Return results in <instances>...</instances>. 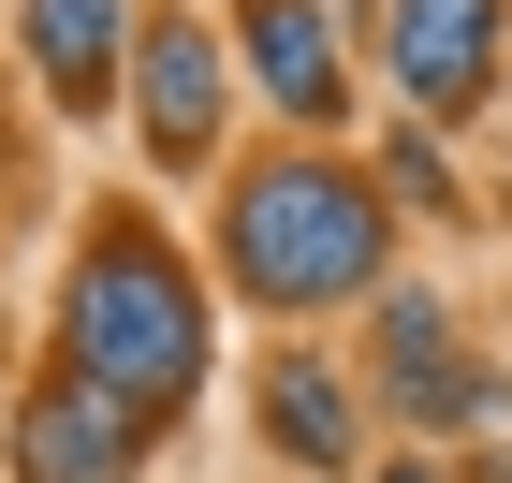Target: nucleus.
Wrapping results in <instances>:
<instances>
[{
    "mask_svg": "<svg viewBox=\"0 0 512 483\" xmlns=\"http://www.w3.org/2000/svg\"><path fill=\"white\" fill-rule=\"evenodd\" d=\"M118 0H30V59H44V88L59 103H103V74H118Z\"/></svg>",
    "mask_w": 512,
    "mask_h": 483,
    "instance_id": "9",
    "label": "nucleus"
},
{
    "mask_svg": "<svg viewBox=\"0 0 512 483\" xmlns=\"http://www.w3.org/2000/svg\"><path fill=\"white\" fill-rule=\"evenodd\" d=\"M74 366L132 410V425H161V410L205 381V279L176 249H147L132 220L88 235V264H74Z\"/></svg>",
    "mask_w": 512,
    "mask_h": 483,
    "instance_id": "1",
    "label": "nucleus"
},
{
    "mask_svg": "<svg viewBox=\"0 0 512 483\" xmlns=\"http://www.w3.org/2000/svg\"><path fill=\"white\" fill-rule=\"evenodd\" d=\"M132 88H147V147L161 161H205V147H220V44H205L191 15L132 30Z\"/></svg>",
    "mask_w": 512,
    "mask_h": 483,
    "instance_id": "5",
    "label": "nucleus"
},
{
    "mask_svg": "<svg viewBox=\"0 0 512 483\" xmlns=\"http://www.w3.org/2000/svg\"><path fill=\"white\" fill-rule=\"evenodd\" d=\"M381 483H454V469H381Z\"/></svg>",
    "mask_w": 512,
    "mask_h": 483,
    "instance_id": "10",
    "label": "nucleus"
},
{
    "mask_svg": "<svg viewBox=\"0 0 512 483\" xmlns=\"http://www.w3.org/2000/svg\"><path fill=\"white\" fill-rule=\"evenodd\" d=\"M395 88L425 118H469L498 88V0H395Z\"/></svg>",
    "mask_w": 512,
    "mask_h": 483,
    "instance_id": "4",
    "label": "nucleus"
},
{
    "mask_svg": "<svg viewBox=\"0 0 512 483\" xmlns=\"http://www.w3.org/2000/svg\"><path fill=\"white\" fill-rule=\"evenodd\" d=\"M220 249H235V293H264V308H337L381 279V191L352 161H264V176H235Z\"/></svg>",
    "mask_w": 512,
    "mask_h": 483,
    "instance_id": "2",
    "label": "nucleus"
},
{
    "mask_svg": "<svg viewBox=\"0 0 512 483\" xmlns=\"http://www.w3.org/2000/svg\"><path fill=\"white\" fill-rule=\"evenodd\" d=\"M264 440L293 454V469H352V440H366V410H352V381H337V366H278L264 381Z\"/></svg>",
    "mask_w": 512,
    "mask_h": 483,
    "instance_id": "8",
    "label": "nucleus"
},
{
    "mask_svg": "<svg viewBox=\"0 0 512 483\" xmlns=\"http://www.w3.org/2000/svg\"><path fill=\"white\" fill-rule=\"evenodd\" d=\"M132 440H147V425L74 366V381H44V396L15 410V483H132Z\"/></svg>",
    "mask_w": 512,
    "mask_h": 483,
    "instance_id": "3",
    "label": "nucleus"
},
{
    "mask_svg": "<svg viewBox=\"0 0 512 483\" xmlns=\"http://www.w3.org/2000/svg\"><path fill=\"white\" fill-rule=\"evenodd\" d=\"M249 74H264L293 118H337V103H352V74H337V30H322L308 0H249Z\"/></svg>",
    "mask_w": 512,
    "mask_h": 483,
    "instance_id": "7",
    "label": "nucleus"
},
{
    "mask_svg": "<svg viewBox=\"0 0 512 483\" xmlns=\"http://www.w3.org/2000/svg\"><path fill=\"white\" fill-rule=\"evenodd\" d=\"M395 410H410V425H439V440H469L483 410H498V381H483V366L439 337V308H425V293L395 308Z\"/></svg>",
    "mask_w": 512,
    "mask_h": 483,
    "instance_id": "6",
    "label": "nucleus"
}]
</instances>
